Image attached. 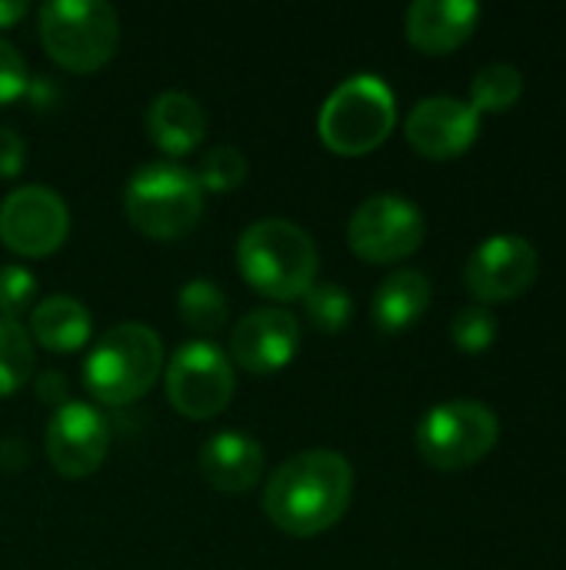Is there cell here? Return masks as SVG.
Here are the masks:
<instances>
[{
    "label": "cell",
    "instance_id": "cell-30",
    "mask_svg": "<svg viewBox=\"0 0 566 570\" xmlns=\"http://www.w3.org/2000/svg\"><path fill=\"white\" fill-rule=\"evenodd\" d=\"M27 3L23 0H0V27H13L27 17Z\"/></svg>",
    "mask_w": 566,
    "mask_h": 570
},
{
    "label": "cell",
    "instance_id": "cell-3",
    "mask_svg": "<svg viewBox=\"0 0 566 570\" xmlns=\"http://www.w3.org/2000/svg\"><path fill=\"white\" fill-rule=\"evenodd\" d=\"M163 371L160 337L137 321L110 327L83 361V384L90 397L123 407L140 401Z\"/></svg>",
    "mask_w": 566,
    "mask_h": 570
},
{
    "label": "cell",
    "instance_id": "cell-22",
    "mask_svg": "<svg viewBox=\"0 0 566 570\" xmlns=\"http://www.w3.org/2000/svg\"><path fill=\"white\" fill-rule=\"evenodd\" d=\"M474 100L470 107L477 114L484 110H510L520 94H524V73L514 67V63H487L477 77H474V87H470Z\"/></svg>",
    "mask_w": 566,
    "mask_h": 570
},
{
    "label": "cell",
    "instance_id": "cell-23",
    "mask_svg": "<svg viewBox=\"0 0 566 570\" xmlns=\"http://www.w3.org/2000/svg\"><path fill=\"white\" fill-rule=\"evenodd\" d=\"M300 301H304L307 321L324 334L344 331L354 317V301L340 284H314Z\"/></svg>",
    "mask_w": 566,
    "mask_h": 570
},
{
    "label": "cell",
    "instance_id": "cell-27",
    "mask_svg": "<svg viewBox=\"0 0 566 570\" xmlns=\"http://www.w3.org/2000/svg\"><path fill=\"white\" fill-rule=\"evenodd\" d=\"M27 87H30V73H27V63H23L20 50L0 37V107L23 97Z\"/></svg>",
    "mask_w": 566,
    "mask_h": 570
},
{
    "label": "cell",
    "instance_id": "cell-13",
    "mask_svg": "<svg viewBox=\"0 0 566 570\" xmlns=\"http://www.w3.org/2000/svg\"><path fill=\"white\" fill-rule=\"evenodd\" d=\"M407 140L427 160L460 157L480 130V114L457 97H424L407 114Z\"/></svg>",
    "mask_w": 566,
    "mask_h": 570
},
{
    "label": "cell",
    "instance_id": "cell-26",
    "mask_svg": "<svg viewBox=\"0 0 566 570\" xmlns=\"http://www.w3.org/2000/svg\"><path fill=\"white\" fill-rule=\"evenodd\" d=\"M33 297H37V277L20 264H3L0 267V317L17 321L20 314L30 311Z\"/></svg>",
    "mask_w": 566,
    "mask_h": 570
},
{
    "label": "cell",
    "instance_id": "cell-4",
    "mask_svg": "<svg viewBox=\"0 0 566 570\" xmlns=\"http://www.w3.org/2000/svg\"><path fill=\"white\" fill-rule=\"evenodd\" d=\"M127 220L150 240H177L190 234L203 214V190L193 170L160 160L140 167L123 194Z\"/></svg>",
    "mask_w": 566,
    "mask_h": 570
},
{
    "label": "cell",
    "instance_id": "cell-17",
    "mask_svg": "<svg viewBox=\"0 0 566 570\" xmlns=\"http://www.w3.org/2000/svg\"><path fill=\"white\" fill-rule=\"evenodd\" d=\"M147 134L167 157H183L203 140L207 114L190 94L167 90L147 107Z\"/></svg>",
    "mask_w": 566,
    "mask_h": 570
},
{
    "label": "cell",
    "instance_id": "cell-10",
    "mask_svg": "<svg viewBox=\"0 0 566 570\" xmlns=\"http://www.w3.org/2000/svg\"><path fill=\"white\" fill-rule=\"evenodd\" d=\"M70 230L67 204L43 184L17 187L0 200V240L13 254L47 257L60 250Z\"/></svg>",
    "mask_w": 566,
    "mask_h": 570
},
{
    "label": "cell",
    "instance_id": "cell-15",
    "mask_svg": "<svg viewBox=\"0 0 566 570\" xmlns=\"http://www.w3.org/2000/svg\"><path fill=\"white\" fill-rule=\"evenodd\" d=\"M480 7L474 0H414L407 7V40L420 53H450L477 30Z\"/></svg>",
    "mask_w": 566,
    "mask_h": 570
},
{
    "label": "cell",
    "instance_id": "cell-14",
    "mask_svg": "<svg viewBox=\"0 0 566 570\" xmlns=\"http://www.w3.org/2000/svg\"><path fill=\"white\" fill-rule=\"evenodd\" d=\"M300 324L294 314L264 307L250 311L230 337V354L247 374H274L297 357Z\"/></svg>",
    "mask_w": 566,
    "mask_h": 570
},
{
    "label": "cell",
    "instance_id": "cell-9",
    "mask_svg": "<svg viewBox=\"0 0 566 570\" xmlns=\"http://www.w3.org/2000/svg\"><path fill=\"white\" fill-rule=\"evenodd\" d=\"M424 234L427 224L420 207L397 194H377L364 200L347 224L350 250L370 264H397L410 257L424 244Z\"/></svg>",
    "mask_w": 566,
    "mask_h": 570
},
{
    "label": "cell",
    "instance_id": "cell-25",
    "mask_svg": "<svg viewBox=\"0 0 566 570\" xmlns=\"http://www.w3.org/2000/svg\"><path fill=\"white\" fill-rule=\"evenodd\" d=\"M450 334H454V344L464 354H484L497 341V321L480 304L477 307H464V311H457V317L450 324Z\"/></svg>",
    "mask_w": 566,
    "mask_h": 570
},
{
    "label": "cell",
    "instance_id": "cell-19",
    "mask_svg": "<svg viewBox=\"0 0 566 570\" xmlns=\"http://www.w3.org/2000/svg\"><path fill=\"white\" fill-rule=\"evenodd\" d=\"M30 334L40 347L53 354H73L90 341V311L67 294H53L33 304Z\"/></svg>",
    "mask_w": 566,
    "mask_h": 570
},
{
    "label": "cell",
    "instance_id": "cell-20",
    "mask_svg": "<svg viewBox=\"0 0 566 570\" xmlns=\"http://www.w3.org/2000/svg\"><path fill=\"white\" fill-rule=\"evenodd\" d=\"M180 321L197 331V334H217L227 321V297L217 284L210 281H190L180 287L177 297Z\"/></svg>",
    "mask_w": 566,
    "mask_h": 570
},
{
    "label": "cell",
    "instance_id": "cell-24",
    "mask_svg": "<svg viewBox=\"0 0 566 570\" xmlns=\"http://www.w3.org/2000/svg\"><path fill=\"white\" fill-rule=\"evenodd\" d=\"M200 190H214V194H227V190H237L244 180H247V157L237 150V147H214L203 154L200 167L193 170Z\"/></svg>",
    "mask_w": 566,
    "mask_h": 570
},
{
    "label": "cell",
    "instance_id": "cell-2",
    "mask_svg": "<svg viewBox=\"0 0 566 570\" xmlns=\"http://www.w3.org/2000/svg\"><path fill=\"white\" fill-rule=\"evenodd\" d=\"M237 267L257 294L270 301H297L317 284V247L304 227L267 217L240 234Z\"/></svg>",
    "mask_w": 566,
    "mask_h": 570
},
{
    "label": "cell",
    "instance_id": "cell-6",
    "mask_svg": "<svg viewBox=\"0 0 566 570\" xmlns=\"http://www.w3.org/2000/svg\"><path fill=\"white\" fill-rule=\"evenodd\" d=\"M43 50L73 73L100 70L120 40L117 10L103 0H50L37 13Z\"/></svg>",
    "mask_w": 566,
    "mask_h": 570
},
{
    "label": "cell",
    "instance_id": "cell-28",
    "mask_svg": "<svg viewBox=\"0 0 566 570\" xmlns=\"http://www.w3.org/2000/svg\"><path fill=\"white\" fill-rule=\"evenodd\" d=\"M27 144L13 127H0V177H17L23 170Z\"/></svg>",
    "mask_w": 566,
    "mask_h": 570
},
{
    "label": "cell",
    "instance_id": "cell-8",
    "mask_svg": "<svg viewBox=\"0 0 566 570\" xmlns=\"http://www.w3.org/2000/svg\"><path fill=\"white\" fill-rule=\"evenodd\" d=\"M167 401L190 421H210L234 401V367L210 341H187L173 351L167 374Z\"/></svg>",
    "mask_w": 566,
    "mask_h": 570
},
{
    "label": "cell",
    "instance_id": "cell-21",
    "mask_svg": "<svg viewBox=\"0 0 566 570\" xmlns=\"http://www.w3.org/2000/svg\"><path fill=\"white\" fill-rule=\"evenodd\" d=\"M33 374V347L30 334L17 324L0 317V397L17 394Z\"/></svg>",
    "mask_w": 566,
    "mask_h": 570
},
{
    "label": "cell",
    "instance_id": "cell-29",
    "mask_svg": "<svg viewBox=\"0 0 566 570\" xmlns=\"http://www.w3.org/2000/svg\"><path fill=\"white\" fill-rule=\"evenodd\" d=\"M37 397L43 401V404H50L53 411L60 407V404H67L70 397H67V381H63V374L60 371H43L40 377H37Z\"/></svg>",
    "mask_w": 566,
    "mask_h": 570
},
{
    "label": "cell",
    "instance_id": "cell-18",
    "mask_svg": "<svg viewBox=\"0 0 566 570\" xmlns=\"http://www.w3.org/2000/svg\"><path fill=\"white\" fill-rule=\"evenodd\" d=\"M430 297H434V287H430L427 274H420L414 267L394 271L374 294V304H370L374 324L387 334L407 331L427 314Z\"/></svg>",
    "mask_w": 566,
    "mask_h": 570
},
{
    "label": "cell",
    "instance_id": "cell-16",
    "mask_svg": "<svg viewBox=\"0 0 566 570\" xmlns=\"http://www.w3.org/2000/svg\"><path fill=\"white\" fill-rule=\"evenodd\" d=\"M264 468H267L264 448L254 438L237 434V431L214 434L200 448V474L210 488L224 494H244L257 488V481L264 478Z\"/></svg>",
    "mask_w": 566,
    "mask_h": 570
},
{
    "label": "cell",
    "instance_id": "cell-1",
    "mask_svg": "<svg viewBox=\"0 0 566 570\" xmlns=\"http://www.w3.org/2000/svg\"><path fill=\"white\" fill-rule=\"evenodd\" d=\"M354 468L340 451L314 448L287 458L264 488L267 521L290 538L330 531L350 508Z\"/></svg>",
    "mask_w": 566,
    "mask_h": 570
},
{
    "label": "cell",
    "instance_id": "cell-12",
    "mask_svg": "<svg viewBox=\"0 0 566 570\" xmlns=\"http://www.w3.org/2000/svg\"><path fill=\"white\" fill-rule=\"evenodd\" d=\"M110 431L97 407L67 401L50 414L47 424V458L53 471L67 481L93 474L107 458Z\"/></svg>",
    "mask_w": 566,
    "mask_h": 570
},
{
    "label": "cell",
    "instance_id": "cell-7",
    "mask_svg": "<svg viewBox=\"0 0 566 570\" xmlns=\"http://www.w3.org/2000/svg\"><path fill=\"white\" fill-rule=\"evenodd\" d=\"M500 441V417L480 401H447L417 424V451L437 471L480 464Z\"/></svg>",
    "mask_w": 566,
    "mask_h": 570
},
{
    "label": "cell",
    "instance_id": "cell-11",
    "mask_svg": "<svg viewBox=\"0 0 566 570\" xmlns=\"http://www.w3.org/2000/svg\"><path fill=\"white\" fill-rule=\"evenodd\" d=\"M537 271H540V257L527 237L494 234L470 254L464 281L484 307L527 294L530 284L537 281Z\"/></svg>",
    "mask_w": 566,
    "mask_h": 570
},
{
    "label": "cell",
    "instance_id": "cell-5",
    "mask_svg": "<svg viewBox=\"0 0 566 570\" xmlns=\"http://www.w3.org/2000/svg\"><path fill=\"white\" fill-rule=\"evenodd\" d=\"M394 124H397L394 90L374 73H357L324 100L317 130L334 154L364 157L390 137Z\"/></svg>",
    "mask_w": 566,
    "mask_h": 570
}]
</instances>
